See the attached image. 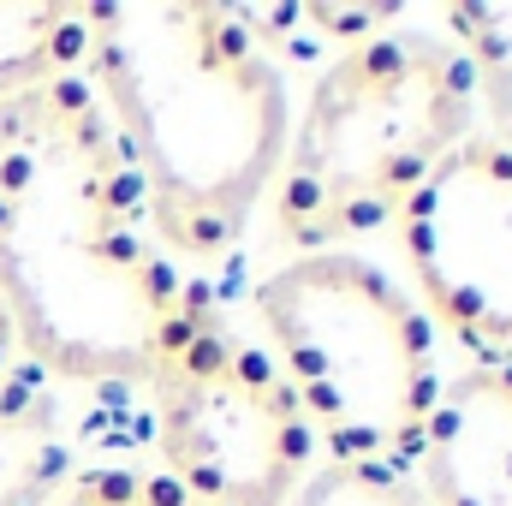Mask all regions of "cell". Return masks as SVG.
<instances>
[{
  "label": "cell",
  "mask_w": 512,
  "mask_h": 506,
  "mask_svg": "<svg viewBox=\"0 0 512 506\" xmlns=\"http://www.w3.org/2000/svg\"><path fill=\"white\" fill-rule=\"evenodd\" d=\"M0 304L18 352L66 381L149 387L209 322L84 72L0 102Z\"/></svg>",
  "instance_id": "obj_1"
},
{
  "label": "cell",
  "mask_w": 512,
  "mask_h": 506,
  "mask_svg": "<svg viewBox=\"0 0 512 506\" xmlns=\"http://www.w3.org/2000/svg\"><path fill=\"white\" fill-rule=\"evenodd\" d=\"M84 84L143 185L167 262L209 268L251 227L286 161V78L245 12L209 0L84 6Z\"/></svg>",
  "instance_id": "obj_2"
},
{
  "label": "cell",
  "mask_w": 512,
  "mask_h": 506,
  "mask_svg": "<svg viewBox=\"0 0 512 506\" xmlns=\"http://www.w3.org/2000/svg\"><path fill=\"white\" fill-rule=\"evenodd\" d=\"M477 131L465 48L423 30L352 42L292 120L274 173V233L298 256L340 251L405 215L417 185Z\"/></svg>",
  "instance_id": "obj_3"
},
{
  "label": "cell",
  "mask_w": 512,
  "mask_h": 506,
  "mask_svg": "<svg viewBox=\"0 0 512 506\" xmlns=\"http://www.w3.org/2000/svg\"><path fill=\"white\" fill-rule=\"evenodd\" d=\"M274 370L334 459L399 465L435 399V334L417 298L358 251H310L251 298Z\"/></svg>",
  "instance_id": "obj_4"
},
{
  "label": "cell",
  "mask_w": 512,
  "mask_h": 506,
  "mask_svg": "<svg viewBox=\"0 0 512 506\" xmlns=\"http://www.w3.org/2000/svg\"><path fill=\"white\" fill-rule=\"evenodd\" d=\"M161 471L203 506H286L310 477L316 435L274 358L203 322L191 346L149 381Z\"/></svg>",
  "instance_id": "obj_5"
},
{
  "label": "cell",
  "mask_w": 512,
  "mask_h": 506,
  "mask_svg": "<svg viewBox=\"0 0 512 506\" xmlns=\"http://www.w3.org/2000/svg\"><path fill=\"white\" fill-rule=\"evenodd\" d=\"M405 262L417 280V310L435 316L465 346L512 352V149L471 131L399 215Z\"/></svg>",
  "instance_id": "obj_6"
},
{
  "label": "cell",
  "mask_w": 512,
  "mask_h": 506,
  "mask_svg": "<svg viewBox=\"0 0 512 506\" xmlns=\"http://www.w3.org/2000/svg\"><path fill=\"white\" fill-rule=\"evenodd\" d=\"M429 506H512V364H465L429 399L417 435Z\"/></svg>",
  "instance_id": "obj_7"
},
{
  "label": "cell",
  "mask_w": 512,
  "mask_h": 506,
  "mask_svg": "<svg viewBox=\"0 0 512 506\" xmlns=\"http://www.w3.org/2000/svg\"><path fill=\"white\" fill-rule=\"evenodd\" d=\"M78 471L72 429L42 393H0V506H48Z\"/></svg>",
  "instance_id": "obj_8"
},
{
  "label": "cell",
  "mask_w": 512,
  "mask_h": 506,
  "mask_svg": "<svg viewBox=\"0 0 512 506\" xmlns=\"http://www.w3.org/2000/svg\"><path fill=\"white\" fill-rule=\"evenodd\" d=\"M66 72H84V6L0 0V102Z\"/></svg>",
  "instance_id": "obj_9"
},
{
  "label": "cell",
  "mask_w": 512,
  "mask_h": 506,
  "mask_svg": "<svg viewBox=\"0 0 512 506\" xmlns=\"http://www.w3.org/2000/svg\"><path fill=\"white\" fill-rule=\"evenodd\" d=\"M459 24H465V60H471V78L489 102V120L512 149V0L495 6H459Z\"/></svg>",
  "instance_id": "obj_10"
},
{
  "label": "cell",
  "mask_w": 512,
  "mask_h": 506,
  "mask_svg": "<svg viewBox=\"0 0 512 506\" xmlns=\"http://www.w3.org/2000/svg\"><path fill=\"white\" fill-rule=\"evenodd\" d=\"M286 506H429L423 489L399 465H364V459H328L298 483Z\"/></svg>",
  "instance_id": "obj_11"
},
{
  "label": "cell",
  "mask_w": 512,
  "mask_h": 506,
  "mask_svg": "<svg viewBox=\"0 0 512 506\" xmlns=\"http://www.w3.org/2000/svg\"><path fill=\"white\" fill-rule=\"evenodd\" d=\"M48 506H203L191 501L167 471H143V465H96V471H72Z\"/></svg>",
  "instance_id": "obj_12"
},
{
  "label": "cell",
  "mask_w": 512,
  "mask_h": 506,
  "mask_svg": "<svg viewBox=\"0 0 512 506\" xmlns=\"http://www.w3.org/2000/svg\"><path fill=\"white\" fill-rule=\"evenodd\" d=\"M12 352H18V334H12V316H6V304H0V376H6V364H12Z\"/></svg>",
  "instance_id": "obj_13"
}]
</instances>
